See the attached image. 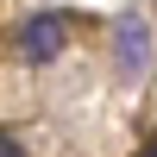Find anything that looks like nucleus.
Here are the masks:
<instances>
[{
	"instance_id": "2",
	"label": "nucleus",
	"mask_w": 157,
	"mask_h": 157,
	"mask_svg": "<svg viewBox=\"0 0 157 157\" xmlns=\"http://www.w3.org/2000/svg\"><path fill=\"white\" fill-rule=\"evenodd\" d=\"M63 44H69V25H63L57 13H38V19L19 25V57L25 63H57Z\"/></svg>"
},
{
	"instance_id": "4",
	"label": "nucleus",
	"mask_w": 157,
	"mask_h": 157,
	"mask_svg": "<svg viewBox=\"0 0 157 157\" xmlns=\"http://www.w3.org/2000/svg\"><path fill=\"white\" fill-rule=\"evenodd\" d=\"M138 157H157V138H151V145H145V151H138Z\"/></svg>"
},
{
	"instance_id": "1",
	"label": "nucleus",
	"mask_w": 157,
	"mask_h": 157,
	"mask_svg": "<svg viewBox=\"0 0 157 157\" xmlns=\"http://www.w3.org/2000/svg\"><path fill=\"white\" fill-rule=\"evenodd\" d=\"M113 63H120L126 82H138V75L151 69V25L138 19V13H120V19H113Z\"/></svg>"
},
{
	"instance_id": "3",
	"label": "nucleus",
	"mask_w": 157,
	"mask_h": 157,
	"mask_svg": "<svg viewBox=\"0 0 157 157\" xmlns=\"http://www.w3.org/2000/svg\"><path fill=\"white\" fill-rule=\"evenodd\" d=\"M0 157H25V145H19L13 132H0Z\"/></svg>"
}]
</instances>
